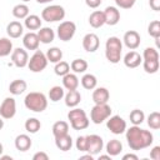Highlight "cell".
Wrapping results in <instances>:
<instances>
[{
  "instance_id": "cell-10",
  "label": "cell",
  "mask_w": 160,
  "mask_h": 160,
  "mask_svg": "<svg viewBox=\"0 0 160 160\" xmlns=\"http://www.w3.org/2000/svg\"><path fill=\"white\" fill-rule=\"evenodd\" d=\"M86 152L91 154L92 156L100 154V151L104 148V140L100 135L96 134H91V135H86Z\"/></svg>"
},
{
  "instance_id": "cell-4",
  "label": "cell",
  "mask_w": 160,
  "mask_h": 160,
  "mask_svg": "<svg viewBox=\"0 0 160 160\" xmlns=\"http://www.w3.org/2000/svg\"><path fill=\"white\" fill-rule=\"evenodd\" d=\"M68 119L70 121V126L74 130H84L90 124L85 110L79 108H71V110L68 112Z\"/></svg>"
},
{
  "instance_id": "cell-1",
  "label": "cell",
  "mask_w": 160,
  "mask_h": 160,
  "mask_svg": "<svg viewBox=\"0 0 160 160\" xmlns=\"http://www.w3.org/2000/svg\"><path fill=\"white\" fill-rule=\"evenodd\" d=\"M126 141L131 150L138 151L149 148L154 142V135L145 129H141L139 125H132L125 130Z\"/></svg>"
},
{
  "instance_id": "cell-19",
  "label": "cell",
  "mask_w": 160,
  "mask_h": 160,
  "mask_svg": "<svg viewBox=\"0 0 160 160\" xmlns=\"http://www.w3.org/2000/svg\"><path fill=\"white\" fill-rule=\"evenodd\" d=\"M6 34L10 38H12V39L20 38L24 34V26H22V24L20 21H16V20L9 22L8 26H6Z\"/></svg>"
},
{
  "instance_id": "cell-53",
  "label": "cell",
  "mask_w": 160,
  "mask_h": 160,
  "mask_svg": "<svg viewBox=\"0 0 160 160\" xmlns=\"http://www.w3.org/2000/svg\"><path fill=\"white\" fill-rule=\"evenodd\" d=\"M0 159H2V160H8V159H10V160H11L12 158H11V156H9V155H1V156H0Z\"/></svg>"
},
{
  "instance_id": "cell-5",
  "label": "cell",
  "mask_w": 160,
  "mask_h": 160,
  "mask_svg": "<svg viewBox=\"0 0 160 160\" xmlns=\"http://www.w3.org/2000/svg\"><path fill=\"white\" fill-rule=\"evenodd\" d=\"M65 18V9L61 5H49L42 9L41 19L48 22H56L64 20Z\"/></svg>"
},
{
  "instance_id": "cell-42",
  "label": "cell",
  "mask_w": 160,
  "mask_h": 160,
  "mask_svg": "<svg viewBox=\"0 0 160 160\" xmlns=\"http://www.w3.org/2000/svg\"><path fill=\"white\" fill-rule=\"evenodd\" d=\"M141 58L142 60H159V52L155 48H146Z\"/></svg>"
},
{
  "instance_id": "cell-52",
  "label": "cell",
  "mask_w": 160,
  "mask_h": 160,
  "mask_svg": "<svg viewBox=\"0 0 160 160\" xmlns=\"http://www.w3.org/2000/svg\"><path fill=\"white\" fill-rule=\"evenodd\" d=\"M39 4H48V2H51V1H54V0H36Z\"/></svg>"
},
{
  "instance_id": "cell-28",
  "label": "cell",
  "mask_w": 160,
  "mask_h": 160,
  "mask_svg": "<svg viewBox=\"0 0 160 160\" xmlns=\"http://www.w3.org/2000/svg\"><path fill=\"white\" fill-rule=\"evenodd\" d=\"M24 25L28 30H39L41 28V19L35 14H29L24 19Z\"/></svg>"
},
{
  "instance_id": "cell-20",
  "label": "cell",
  "mask_w": 160,
  "mask_h": 160,
  "mask_svg": "<svg viewBox=\"0 0 160 160\" xmlns=\"http://www.w3.org/2000/svg\"><path fill=\"white\" fill-rule=\"evenodd\" d=\"M32 145V141L28 134H20L15 138V148L19 151H28Z\"/></svg>"
},
{
  "instance_id": "cell-34",
  "label": "cell",
  "mask_w": 160,
  "mask_h": 160,
  "mask_svg": "<svg viewBox=\"0 0 160 160\" xmlns=\"http://www.w3.org/2000/svg\"><path fill=\"white\" fill-rule=\"evenodd\" d=\"M64 95H65L64 88H61V86H59V85H55V86H52V88L49 90V99H50V101H52V102L60 101V100L64 98Z\"/></svg>"
},
{
  "instance_id": "cell-39",
  "label": "cell",
  "mask_w": 160,
  "mask_h": 160,
  "mask_svg": "<svg viewBox=\"0 0 160 160\" xmlns=\"http://www.w3.org/2000/svg\"><path fill=\"white\" fill-rule=\"evenodd\" d=\"M54 71H55V74L58 76H64L68 72H70V64L66 62V61H64V60H60L59 62L55 64Z\"/></svg>"
},
{
  "instance_id": "cell-50",
  "label": "cell",
  "mask_w": 160,
  "mask_h": 160,
  "mask_svg": "<svg viewBox=\"0 0 160 160\" xmlns=\"http://www.w3.org/2000/svg\"><path fill=\"white\" fill-rule=\"evenodd\" d=\"M92 159H94V156H92L91 154H89V152H88V155L80 156V160H92Z\"/></svg>"
},
{
  "instance_id": "cell-30",
  "label": "cell",
  "mask_w": 160,
  "mask_h": 160,
  "mask_svg": "<svg viewBox=\"0 0 160 160\" xmlns=\"http://www.w3.org/2000/svg\"><path fill=\"white\" fill-rule=\"evenodd\" d=\"M52 135L54 136H60V135H65L69 134V124L64 120H59L56 122H54L52 125Z\"/></svg>"
},
{
  "instance_id": "cell-2",
  "label": "cell",
  "mask_w": 160,
  "mask_h": 160,
  "mask_svg": "<svg viewBox=\"0 0 160 160\" xmlns=\"http://www.w3.org/2000/svg\"><path fill=\"white\" fill-rule=\"evenodd\" d=\"M25 108L34 112H42L48 108V98L45 94L39 91H31L29 92L24 99Z\"/></svg>"
},
{
  "instance_id": "cell-38",
  "label": "cell",
  "mask_w": 160,
  "mask_h": 160,
  "mask_svg": "<svg viewBox=\"0 0 160 160\" xmlns=\"http://www.w3.org/2000/svg\"><path fill=\"white\" fill-rule=\"evenodd\" d=\"M148 125L152 130L160 129V112L159 111H152L148 116Z\"/></svg>"
},
{
  "instance_id": "cell-51",
  "label": "cell",
  "mask_w": 160,
  "mask_h": 160,
  "mask_svg": "<svg viewBox=\"0 0 160 160\" xmlns=\"http://www.w3.org/2000/svg\"><path fill=\"white\" fill-rule=\"evenodd\" d=\"M99 159H101V160H106V159H108V160H111V156H110L109 154H108V155H100Z\"/></svg>"
},
{
  "instance_id": "cell-21",
  "label": "cell",
  "mask_w": 160,
  "mask_h": 160,
  "mask_svg": "<svg viewBox=\"0 0 160 160\" xmlns=\"http://www.w3.org/2000/svg\"><path fill=\"white\" fill-rule=\"evenodd\" d=\"M64 99L68 108H76L81 101V94L78 90H68V92L64 95Z\"/></svg>"
},
{
  "instance_id": "cell-48",
  "label": "cell",
  "mask_w": 160,
  "mask_h": 160,
  "mask_svg": "<svg viewBox=\"0 0 160 160\" xmlns=\"http://www.w3.org/2000/svg\"><path fill=\"white\" fill-rule=\"evenodd\" d=\"M149 5L154 11L160 10V0H149Z\"/></svg>"
},
{
  "instance_id": "cell-47",
  "label": "cell",
  "mask_w": 160,
  "mask_h": 160,
  "mask_svg": "<svg viewBox=\"0 0 160 160\" xmlns=\"http://www.w3.org/2000/svg\"><path fill=\"white\" fill-rule=\"evenodd\" d=\"M101 2H102V0H85V4H86L89 8H91V9L99 8V6L101 5Z\"/></svg>"
},
{
  "instance_id": "cell-7",
  "label": "cell",
  "mask_w": 160,
  "mask_h": 160,
  "mask_svg": "<svg viewBox=\"0 0 160 160\" xmlns=\"http://www.w3.org/2000/svg\"><path fill=\"white\" fill-rule=\"evenodd\" d=\"M48 62L49 61L46 59V55L41 50H35V52L28 61V68L32 72H41L48 66Z\"/></svg>"
},
{
  "instance_id": "cell-3",
  "label": "cell",
  "mask_w": 160,
  "mask_h": 160,
  "mask_svg": "<svg viewBox=\"0 0 160 160\" xmlns=\"http://www.w3.org/2000/svg\"><path fill=\"white\" fill-rule=\"evenodd\" d=\"M122 42L118 36H110L105 42V56L111 64H118L121 60Z\"/></svg>"
},
{
  "instance_id": "cell-9",
  "label": "cell",
  "mask_w": 160,
  "mask_h": 160,
  "mask_svg": "<svg viewBox=\"0 0 160 160\" xmlns=\"http://www.w3.org/2000/svg\"><path fill=\"white\" fill-rule=\"evenodd\" d=\"M106 128L110 130V132L115 135L124 134L126 130V121L120 115H110L106 119Z\"/></svg>"
},
{
  "instance_id": "cell-15",
  "label": "cell",
  "mask_w": 160,
  "mask_h": 160,
  "mask_svg": "<svg viewBox=\"0 0 160 160\" xmlns=\"http://www.w3.org/2000/svg\"><path fill=\"white\" fill-rule=\"evenodd\" d=\"M122 61H124V65H125L126 68L135 69V68H138V66L142 62V58H141V55H140L138 51L130 50L129 52L125 54Z\"/></svg>"
},
{
  "instance_id": "cell-18",
  "label": "cell",
  "mask_w": 160,
  "mask_h": 160,
  "mask_svg": "<svg viewBox=\"0 0 160 160\" xmlns=\"http://www.w3.org/2000/svg\"><path fill=\"white\" fill-rule=\"evenodd\" d=\"M110 99V92L106 88H95L92 91V101L95 104H106Z\"/></svg>"
},
{
  "instance_id": "cell-25",
  "label": "cell",
  "mask_w": 160,
  "mask_h": 160,
  "mask_svg": "<svg viewBox=\"0 0 160 160\" xmlns=\"http://www.w3.org/2000/svg\"><path fill=\"white\" fill-rule=\"evenodd\" d=\"M26 88H28V84H26L25 80H22V79H15V80H12L10 82L9 91L12 95H20V94L25 92Z\"/></svg>"
},
{
  "instance_id": "cell-23",
  "label": "cell",
  "mask_w": 160,
  "mask_h": 160,
  "mask_svg": "<svg viewBox=\"0 0 160 160\" xmlns=\"http://www.w3.org/2000/svg\"><path fill=\"white\" fill-rule=\"evenodd\" d=\"M36 34H38V38H39L40 42H42V44H50V42H52L54 39H55V32H54V30H52L51 28H48V26L40 28Z\"/></svg>"
},
{
  "instance_id": "cell-41",
  "label": "cell",
  "mask_w": 160,
  "mask_h": 160,
  "mask_svg": "<svg viewBox=\"0 0 160 160\" xmlns=\"http://www.w3.org/2000/svg\"><path fill=\"white\" fill-rule=\"evenodd\" d=\"M148 32L154 39L160 38V21L159 20H152L148 26Z\"/></svg>"
},
{
  "instance_id": "cell-32",
  "label": "cell",
  "mask_w": 160,
  "mask_h": 160,
  "mask_svg": "<svg viewBox=\"0 0 160 160\" xmlns=\"http://www.w3.org/2000/svg\"><path fill=\"white\" fill-rule=\"evenodd\" d=\"M24 126H25V130H26L28 132H30V134H36V132L40 130V128H41V122H40V120L36 119V118H29V119H26Z\"/></svg>"
},
{
  "instance_id": "cell-36",
  "label": "cell",
  "mask_w": 160,
  "mask_h": 160,
  "mask_svg": "<svg viewBox=\"0 0 160 160\" xmlns=\"http://www.w3.org/2000/svg\"><path fill=\"white\" fill-rule=\"evenodd\" d=\"M12 15L16 19H25L29 15V6L26 4H18L12 8Z\"/></svg>"
},
{
  "instance_id": "cell-27",
  "label": "cell",
  "mask_w": 160,
  "mask_h": 160,
  "mask_svg": "<svg viewBox=\"0 0 160 160\" xmlns=\"http://www.w3.org/2000/svg\"><path fill=\"white\" fill-rule=\"evenodd\" d=\"M105 149H106V152L110 156H118L122 151V144L118 139H111L105 145Z\"/></svg>"
},
{
  "instance_id": "cell-46",
  "label": "cell",
  "mask_w": 160,
  "mask_h": 160,
  "mask_svg": "<svg viewBox=\"0 0 160 160\" xmlns=\"http://www.w3.org/2000/svg\"><path fill=\"white\" fill-rule=\"evenodd\" d=\"M32 160H49V155L44 151H38L32 155Z\"/></svg>"
},
{
  "instance_id": "cell-8",
  "label": "cell",
  "mask_w": 160,
  "mask_h": 160,
  "mask_svg": "<svg viewBox=\"0 0 160 160\" xmlns=\"http://www.w3.org/2000/svg\"><path fill=\"white\" fill-rule=\"evenodd\" d=\"M76 32V25L74 21H61L56 29V35L61 41H70Z\"/></svg>"
},
{
  "instance_id": "cell-33",
  "label": "cell",
  "mask_w": 160,
  "mask_h": 160,
  "mask_svg": "<svg viewBox=\"0 0 160 160\" xmlns=\"http://www.w3.org/2000/svg\"><path fill=\"white\" fill-rule=\"evenodd\" d=\"M45 55H46L48 61L54 62V64L59 62V61L62 59V51H61L59 48H56V46L50 48V49L46 51V54H45Z\"/></svg>"
},
{
  "instance_id": "cell-37",
  "label": "cell",
  "mask_w": 160,
  "mask_h": 160,
  "mask_svg": "<svg viewBox=\"0 0 160 160\" xmlns=\"http://www.w3.org/2000/svg\"><path fill=\"white\" fill-rule=\"evenodd\" d=\"M129 119H130V122H131L132 125H140V124H142L144 120H145V114H144V111L140 110V109H134V110L130 112Z\"/></svg>"
},
{
  "instance_id": "cell-29",
  "label": "cell",
  "mask_w": 160,
  "mask_h": 160,
  "mask_svg": "<svg viewBox=\"0 0 160 160\" xmlns=\"http://www.w3.org/2000/svg\"><path fill=\"white\" fill-rule=\"evenodd\" d=\"M81 85L86 90H94L98 85V79L94 74H84L81 78Z\"/></svg>"
},
{
  "instance_id": "cell-6",
  "label": "cell",
  "mask_w": 160,
  "mask_h": 160,
  "mask_svg": "<svg viewBox=\"0 0 160 160\" xmlns=\"http://www.w3.org/2000/svg\"><path fill=\"white\" fill-rule=\"evenodd\" d=\"M111 108L106 104H95L92 108H91V111H90V120L99 125L101 122H104L110 115H111Z\"/></svg>"
},
{
  "instance_id": "cell-13",
  "label": "cell",
  "mask_w": 160,
  "mask_h": 160,
  "mask_svg": "<svg viewBox=\"0 0 160 160\" xmlns=\"http://www.w3.org/2000/svg\"><path fill=\"white\" fill-rule=\"evenodd\" d=\"M122 41H124V45L130 49V50H135L140 46V34L135 30H129L124 34V38H122Z\"/></svg>"
},
{
  "instance_id": "cell-56",
  "label": "cell",
  "mask_w": 160,
  "mask_h": 160,
  "mask_svg": "<svg viewBox=\"0 0 160 160\" xmlns=\"http://www.w3.org/2000/svg\"><path fill=\"white\" fill-rule=\"evenodd\" d=\"M22 1H24V2H28V1H30V0H22Z\"/></svg>"
},
{
  "instance_id": "cell-44",
  "label": "cell",
  "mask_w": 160,
  "mask_h": 160,
  "mask_svg": "<svg viewBox=\"0 0 160 160\" xmlns=\"http://www.w3.org/2000/svg\"><path fill=\"white\" fill-rule=\"evenodd\" d=\"M75 146L79 151L85 152L86 151V138L85 136H78L75 141Z\"/></svg>"
},
{
  "instance_id": "cell-35",
  "label": "cell",
  "mask_w": 160,
  "mask_h": 160,
  "mask_svg": "<svg viewBox=\"0 0 160 160\" xmlns=\"http://www.w3.org/2000/svg\"><path fill=\"white\" fill-rule=\"evenodd\" d=\"M12 52V42L8 38L0 39V58H5Z\"/></svg>"
},
{
  "instance_id": "cell-11",
  "label": "cell",
  "mask_w": 160,
  "mask_h": 160,
  "mask_svg": "<svg viewBox=\"0 0 160 160\" xmlns=\"http://www.w3.org/2000/svg\"><path fill=\"white\" fill-rule=\"evenodd\" d=\"M16 114V101L14 98H5L0 105V116L2 119H12Z\"/></svg>"
},
{
  "instance_id": "cell-17",
  "label": "cell",
  "mask_w": 160,
  "mask_h": 160,
  "mask_svg": "<svg viewBox=\"0 0 160 160\" xmlns=\"http://www.w3.org/2000/svg\"><path fill=\"white\" fill-rule=\"evenodd\" d=\"M39 44H40V40L38 38V34L34 31L26 32L22 38V45L26 50H34L35 51V50H38Z\"/></svg>"
},
{
  "instance_id": "cell-22",
  "label": "cell",
  "mask_w": 160,
  "mask_h": 160,
  "mask_svg": "<svg viewBox=\"0 0 160 160\" xmlns=\"http://www.w3.org/2000/svg\"><path fill=\"white\" fill-rule=\"evenodd\" d=\"M55 145L61 151H69L71 149V146H72V139H71V136L69 134L55 136Z\"/></svg>"
},
{
  "instance_id": "cell-45",
  "label": "cell",
  "mask_w": 160,
  "mask_h": 160,
  "mask_svg": "<svg viewBox=\"0 0 160 160\" xmlns=\"http://www.w3.org/2000/svg\"><path fill=\"white\" fill-rule=\"evenodd\" d=\"M150 158H151L152 160H160V146H159V145H156V146H154V148L151 149V151H150Z\"/></svg>"
},
{
  "instance_id": "cell-54",
  "label": "cell",
  "mask_w": 160,
  "mask_h": 160,
  "mask_svg": "<svg viewBox=\"0 0 160 160\" xmlns=\"http://www.w3.org/2000/svg\"><path fill=\"white\" fill-rule=\"evenodd\" d=\"M4 128V120H2V118L0 116V130Z\"/></svg>"
},
{
  "instance_id": "cell-31",
  "label": "cell",
  "mask_w": 160,
  "mask_h": 160,
  "mask_svg": "<svg viewBox=\"0 0 160 160\" xmlns=\"http://www.w3.org/2000/svg\"><path fill=\"white\" fill-rule=\"evenodd\" d=\"M70 69L75 74H84L88 70V61L84 59H74L70 64Z\"/></svg>"
},
{
  "instance_id": "cell-14",
  "label": "cell",
  "mask_w": 160,
  "mask_h": 160,
  "mask_svg": "<svg viewBox=\"0 0 160 160\" xmlns=\"http://www.w3.org/2000/svg\"><path fill=\"white\" fill-rule=\"evenodd\" d=\"M100 40L99 36L94 32H89L82 38V48L88 52H95L99 49Z\"/></svg>"
},
{
  "instance_id": "cell-12",
  "label": "cell",
  "mask_w": 160,
  "mask_h": 160,
  "mask_svg": "<svg viewBox=\"0 0 160 160\" xmlns=\"http://www.w3.org/2000/svg\"><path fill=\"white\" fill-rule=\"evenodd\" d=\"M11 61L16 68H25L28 66L29 61V54L22 48H16L11 52Z\"/></svg>"
},
{
  "instance_id": "cell-16",
  "label": "cell",
  "mask_w": 160,
  "mask_h": 160,
  "mask_svg": "<svg viewBox=\"0 0 160 160\" xmlns=\"http://www.w3.org/2000/svg\"><path fill=\"white\" fill-rule=\"evenodd\" d=\"M104 18H105V24L114 26L120 21V11L115 6H108L104 11Z\"/></svg>"
},
{
  "instance_id": "cell-49",
  "label": "cell",
  "mask_w": 160,
  "mask_h": 160,
  "mask_svg": "<svg viewBox=\"0 0 160 160\" xmlns=\"http://www.w3.org/2000/svg\"><path fill=\"white\" fill-rule=\"evenodd\" d=\"M138 160L139 158H138V155H135V154H125L124 156H122V160Z\"/></svg>"
},
{
  "instance_id": "cell-40",
  "label": "cell",
  "mask_w": 160,
  "mask_h": 160,
  "mask_svg": "<svg viewBox=\"0 0 160 160\" xmlns=\"http://www.w3.org/2000/svg\"><path fill=\"white\" fill-rule=\"evenodd\" d=\"M142 66L145 72L155 74L159 70V60H142Z\"/></svg>"
},
{
  "instance_id": "cell-55",
  "label": "cell",
  "mask_w": 160,
  "mask_h": 160,
  "mask_svg": "<svg viewBox=\"0 0 160 160\" xmlns=\"http://www.w3.org/2000/svg\"><path fill=\"white\" fill-rule=\"evenodd\" d=\"M2 151H4V146H2V144L0 142V156L2 155Z\"/></svg>"
},
{
  "instance_id": "cell-24",
  "label": "cell",
  "mask_w": 160,
  "mask_h": 160,
  "mask_svg": "<svg viewBox=\"0 0 160 160\" xmlns=\"http://www.w3.org/2000/svg\"><path fill=\"white\" fill-rule=\"evenodd\" d=\"M62 86L66 90H76L79 86V78L76 76V74L68 72L66 75H64L62 76Z\"/></svg>"
},
{
  "instance_id": "cell-26",
  "label": "cell",
  "mask_w": 160,
  "mask_h": 160,
  "mask_svg": "<svg viewBox=\"0 0 160 160\" xmlns=\"http://www.w3.org/2000/svg\"><path fill=\"white\" fill-rule=\"evenodd\" d=\"M89 24L94 28V29H99L102 25H105V18H104V12L100 10H95L90 14L89 16Z\"/></svg>"
},
{
  "instance_id": "cell-43",
  "label": "cell",
  "mask_w": 160,
  "mask_h": 160,
  "mask_svg": "<svg viewBox=\"0 0 160 160\" xmlns=\"http://www.w3.org/2000/svg\"><path fill=\"white\" fill-rule=\"evenodd\" d=\"M136 0H115V4L120 9H130L135 5Z\"/></svg>"
}]
</instances>
